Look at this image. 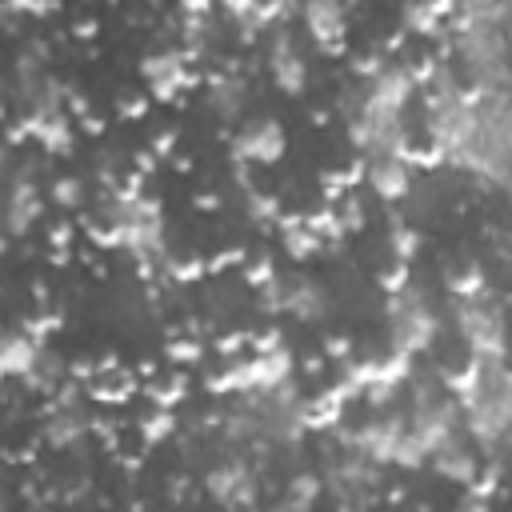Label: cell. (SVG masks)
<instances>
[{"instance_id":"2","label":"cell","mask_w":512,"mask_h":512,"mask_svg":"<svg viewBox=\"0 0 512 512\" xmlns=\"http://www.w3.org/2000/svg\"><path fill=\"white\" fill-rule=\"evenodd\" d=\"M456 328L468 340L476 356H504V312L500 304L480 300H456Z\"/></svg>"},{"instance_id":"39","label":"cell","mask_w":512,"mask_h":512,"mask_svg":"<svg viewBox=\"0 0 512 512\" xmlns=\"http://www.w3.org/2000/svg\"><path fill=\"white\" fill-rule=\"evenodd\" d=\"M68 240H72V228H68V224H56V228H52V248L60 252V248H68Z\"/></svg>"},{"instance_id":"1","label":"cell","mask_w":512,"mask_h":512,"mask_svg":"<svg viewBox=\"0 0 512 512\" xmlns=\"http://www.w3.org/2000/svg\"><path fill=\"white\" fill-rule=\"evenodd\" d=\"M388 320H392V348L396 352H408V356H416V352H424L432 340H436V312L428 308V300H424V292L408 280L400 292H392V300H388Z\"/></svg>"},{"instance_id":"8","label":"cell","mask_w":512,"mask_h":512,"mask_svg":"<svg viewBox=\"0 0 512 512\" xmlns=\"http://www.w3.org/2000/svg\"><path fill=\"white\" fill-rule=\"evenodd\" d=\"M280 312H288L304 324H316L328 312V296L312 276H292L288 284H280Z\"/></svg>"},{"instance_id":"6","label":"cell","mask_w":512,"mask_h":512,"mask_svg":"<svg viewBox=\"0 0 512 512\" xmlns=\"http://www.w3.org/2000/svg\"><path fill=\"white\" fill-rule=\"evenodd\" d=\"M268 72H272V84L284 92V96H300L308 88V64L304 56L296 52L292 36L284 28L272 32V52H268Z\"/></svg>"},{"instance_id":"31","label":"cell","mask_w":512,"mask_h":512,"mask_svg":"<svg viewBox=\"0 0 512 512\" xmlns=\"http://www.w3.org/2000/svg\"><path fill=\"white\" fill-rule=\"evenodd\" d=\"M200 356H204L200 340H172V344H168V360H172V364H196Z\"/></svg>"},{"instance_id":"32","label":"cell","mask_w":512,"mask_h":512,"mask_svg":"<svg viewBox=\"0 0 512 512\" xmlns=\"http://www.w3.org/2000/svg\"><path fill=\"white\" fill-rule=\"evenodd\" d=\"M168 272L184 284V280H196V276H204L208 272V260H176V256H168Z\"/></svg>"},{"instance_id":"3","label":"cell","mask_w":512,"mask_h":512,"mask_svg":"<svg viewBox=\"0 0 512 512\" xmlns=\"http://www.w3.org/2000/svg\"><path fill=\"white\" fill-rule=\"evenodd\" d=\"M284 148H288V136L280 120H248L232 140V156L240 164H276Z\"/></svg>"},{"instance_id":"34","label":"cell","mask_w":512,"mask_h":512,"mask_svg":"<svg viewBox=\"0 0 512 512\" xmlns=\"http://www.w3.org/2000/svg\"><path fill=\"white\" fill-rule=\"evenodd\" d=\"M408 284V264H396V268H388V272H380V288L392 296V292H400Z\"/></svg>"},{"instance_id":"10","label":"cell","mask_w":512,"mask_h":512,"mask_svg":"<svg viewBox=\"0 0 512 512\" xmlns=\"http://www.w3.org/2000/svg\"><path fill=\"white\" fill-rule=\"evenodd\" d=\"M20 128H24V136L40 140L48 152H68L72 148V120L64 116V108H40L36 104V112L24 116Z\"/></svg>"},{"instance_id":"43","label":"cell","mask_w":512,"mask_h":512,"mask_svg":"<svg viewBox=\"0 0 512 512\" xmlns=\"http://www.w3.org/2000/svg\"><path fill=\"white\" fill-rule=\"evenodd\" d=\"M196 204H200V208H216V204H220V200H216V196H208V192H204V196H196Z\"/></svg>"},{"instance_id":"29","label":"cell","mask_w":512,"mask_h":512,"mask_svg":"<svg viewBox=\"0 0 512 512\" xmlns=\"http://www.w3.org/2000/svg\"><path fill=\"white\" fill-rule=\"evenodd\" d=\"M148 396H152V404H160V408H176V404L184 400V376H172L168 384L148 388Z\"/></svg>"},{"instance_id":"27","label":"cell","mask_w":512,"mask_h":512,"mask_svg":"<svg viewBox=\"0 0 512 512\" xmlns=\"http://www.w3.org/2000/svg\"><path fill=\"white\" fill-rule=\"evenodd\" d=\"M52 200L60 208H76L84 200V184L76 176H60V180H52Z\"/></svg>"},{"instance_id":"33","label":"cell","mask_w":512,"mask_h":512,"mask_svg":"<svg viewBox=\"0 0 512 512\" xmlns=\"http://www.w3.org/2000/svg\"><path fill=\"white\" fill-rule=\"evenodd\" d=\"M244 280H248L252 288H260V284L276 280V268H272V260H268V256H260V260H248V264H244Z\"/></svg>"},{"instance_id":"24","label":"cell","mask_w":512,"mask_h":512,"mask_svg":"<svg viewBox=\"0 0 512 512\" xmlns=\"http://www.w3.org/2000/svg\"><path fill=\"white\" fill-rule=\"evenodd\" d=\"M392 252L400 264H412V256L420 252V232L404 220H392Z\"/></svg>"},{"instance_id":"36","label":"cell","mask_w":512,"mask_h":512,"mask_svg":"<svg viewBox=\"0 0 512 512\" xmlns=\"http://www.w3.org/2000/svg\"><path fill=\"white\" fill-rule=\"evenodd\" d=\"M228 264H244V248H228V252H216V260H208V272H220Z\"/></svg>"},{"instance_id":"5","label":"cell","mask_w":512,"mask_h":512,"mask_svg":"<svg viewBox=\"0 0 512 512\" xmlns=\"http://www.w3.org/2000/svg\"><path fill=\"white\" fill-rule=\"evenodd\" d=\"M204 492L216 500V504H228V508H248L256 504V472L240 460L232 464H220L204 476Z\"/></svg>"},{"instance_id":"30","label":"cell","mask_w":512,"mask_h":512,"mask_svg":"<svg viewBox=\"0 0 512 512\" xmlns=\"http://www.w3.org/2000/svg\"><path fill=\"white\" fill-rule=\"evenodd\" d=\"M4 8L12 16H52L60 8V0H4Z\"/></svg>"},{"instance_id":"28","label":"cell","mask_w":512,"mask_h":512,"mask_svg":"<svg viewBox=\"0 0 512 512\" xmlns=\"http://www.w3.org/2000/svg\"><path fill=\"white\" fill-rule=\"evenodd\" d=\"M304 220H308V228H312L320 240H340V236H344V228H340V220H336V208L312 212V216H304Z\"/></svg>"},{"instance_id":"14","label":"cell","mask_w":512,"mask_h":512,"mask_svg":"<svg viewBox=\"0 0 512 512\" xmlns=\"http://www.w3.org/2000/svg\"><path fill=\"white\" fill-rule=\"evenodd\" d=\"M88 436V420H84V412L76 408V404H60L48 420H44V440L52 444V448H76L80 440Z\"/></svg>"},{"instance_id":"18","label":"cell","mask_w":512,"mask_h":512,"mask_svg":"<svg viewBox=\"0 0 512 512\" xmlns=\"http://www.w3.org/2000/svg\"><path fill=\"white\" fill-rule=\"evenodd\" d=\"M344 404H348V400H344L336 388L320 392L316 400H308V404H304V428H320V432L336 428V424L344 420Z\"/></svg>"},{"instance_id":"4","label":"cell","mask_w":512,"mask_h":512,"mask_svg":"<svg viewBox=\"0 0 512 512\" xmlns=\"http://www.w3.org/2000/svg\"><path fill=\"white\" fill-rule=\"evenodd\" d=\"M412 92H416V80H412L408 68H400V64H396V68H380V72L372 76V84L364 88L360 108H364V112H396V116H404Z\"/></svg>"},{"instance_id":"40","label":"cell","mask_w":512,"mask_h":512,"mask_svg":"<svg viewBox=\"0 0 512 512\" xmlns=\"http://www.w3.org/2000/svg\"><path fill=\"white\" fill-rule=\"evenodd\" d=\"M180 8H184V12H196V16H208L212 4H208V0H180Z\"/></svg>"},{"instance_id":"45","label":"cell","mask_w":512,"mask_h":512,"mask_svg":"<svg viewBox=\"0 0 512 512\" xmlns=\"http://www.w3.org/2000/svg\"><path fill=\"white\" fill-rule=\"evenodd\" d=\"M0 156H4V152H0Z\"/></svg>"},{"instance_id":"37","label":"cell","mask_w":512,"mask_h":512,"mask_svg":"<svg viewBox=\"0 0 512 512\" xmlns=\"http://www.w3.org/2000/svg\"><path fill=\"white\" fill-rule=\"evenodd\" d=\"M324 348H328V356H332V360H340V364H344V360H348V352H352V340H344V336H332Z\"/></svg>"},{"instance_id":"23","label":"cell","mask_w":512,"mask_h":512,"mask_svg":"<svg viewBox=\"0 0 512 512\" xmlns=\"http://www.w3.org/2000/svg\"><path fill=\"white\" fill-rule=\"evenodd\" d=\"M484 288H488V280H484V272H480L476 264L464 268V272H456V276H448V292H452L456 300H480Z\"/></svg>"},{"instance_id":"44","label":"cell","mask_w":512,"mask_h":512,"mask_svg":"<svg viewBox=\"0 0 512 512\" xmlns=\"http://www.w3.org/2000/svg\"><path fill=\"white\" fill-rule=\"evenodd\" d=\"M0 224H4V220H0Z\"/></svg>"},{"instance_id":"16","label":"cell","mask_w":512,"mask_h":512,"mask_svg":"<svg viewBox=\"0 0 512 512\" xmlns=\"http://www.w3.org/2000/svg\"><path fill=\"white\" fill-rule=\"evenodd\" d=\"M244 80L240 76H212L208 80V104H212V112L220 116V120H236L240 112H244Z\"/></svg>"},{"instance_id":"21","label":"cell","mask_w":512,"mask_h":512,"mask_svg":"<svg viewBox=\"0 0 512 512\" xmlns=\"http://www.w3.org/2000/svg\"><path fill=\"white\" fill-rule=\"evenodd\" d=\"M172 428H176V412H172V408H160V404H156L148 416H140V440H144L148 448H156L160 440H168Z\"/></svg>"},{"instance_id":"35","label":"cell","mask_w":512,"mask_h":512,"mask_svg":"<svg viewBox=\"0 0 512 512\" xmlns=\"http://www.w3.org/2000/svg\"><path fill=\"white\" fill-rule=\"evenodd\" d=\"M148 112V96H132V100H120V116L124 120H140Z\"/></svg>"},{"instance_id":"15","label":"cell","mask_w":512,"mask_h":512,"mask_svg":"<svg viewBox=\"0 0 512 512\" xmlns=\"http://www.w3.org/2000/svg\"><path fill=\"white\" fill-rule=\"evenodd\" d=\"M276 220H280V240H284L292 260H312V256L324 252V240L308 228L304 216H276Z\"/></svg>"},{"instance_id":"12","label":"cell","mask_w":512,"mask_h":512,"mask_svg":"<svg viewBox=\"0 0 512 512\" xmlns=\"http://www.w3.org/2000/svg\"><path fill=\"white\" fill-rule=\"evenodd\" d=\"M292 368H296V360H292V348H288L284 340L272 344V348H264V352H256V356L248 360L252 392H272V388H280V384L292 376Z\"/></svg>"},{"instance_id":"41","label":"cell","mask_w":512,"mask_h":512,"mask_svg":"<svg viewBox=\"0 0 512 512\" xmlns=\"http://www.w3.org/2000/svg\"><path fill=\"white\" fill-rule=\"evenodd\" d=\"M96 32H100V28H96V20H80V24H76V36H80V40H92Z\"/></svg>"},{"instance_id":"17","label":"cell","mask_w":512,"mask_h":512,"mask_svg":"<svg viewBox=\"0 0 512 512\" xmlns=\"http://www.w3.org/2000/svg\"><path fill=\"white\" fill-rule=\"evenodd\" d=\"M428 460H432V468H436L440 476H448V480H456V484H472V480H476V456H472L460 440L444 444V448L432 452Z\"/></svg>"},{"instance_id":"19","label":"cell","mask_w":512,"mask_h":512,"mask_svg":"<svg viewBox=\"0 0 512 512\" xmlns=\"http://www.w3.org/2000/svg\"><path fill=\"white\" fill-rule=\"evenodd\" d=\"M188 52H156V56H144V64H140V76L148 80V84H156V80H168V76H184L188 72Z\"/></svg>"},{"instance_id":"26","label":"cell","mask_w":512,"mask_h":512,"mask_svg":"<svg viewBox=\"0 0 512 512\" xmlns=\"http://www.w3.org/2000/svg\"><path fill=\"white\" fill-rule=\"evenodd\" d=\"M336 220H340L344 232H360L364 228V204H360V196L344 192L340 196V208H336Z\"/></svg>"},{"instance_id":"38","label":"cell","mask_w":512,"mask_h":512,"mask_svg":"<svg viewBox=\"0 0 512 512\" xmlns=\"http://www.w3.org/2000/svg\"><path fill=\"white\" fill-rule=\"evenodd\" d=\"M172 144H176V132L156 136V140H152V156H168V152H172Z\"/></svg>"},{"instance_id":"9","label":"cell","mask_w":512,"mask_h":512,"mask_svg":"<svg viewBox=\"0 0 512 512\" xmlns=\"http://www.w3.org/2000/svg\"><path fill=\"white\" fill-rule=\"evenodd\" d=\"M364 176L380 200H404L412 192V164L404 156H372L364 164Z\"/></svg>"},{"instance_id":"7","label":"cell","mask_w":512,"mask_h":512,"mask_svg":"<svg viewBox=\"0 0 512 512\" xmlns=\"http://www.w3.org/2000/svg\"><path fill=\"white\" fill-rule=\"evenodd\" d=\"M40 212H44V200H40V188H36V180H28V176H20L16 184H12V192H8V200H4V232L8 236H24V232H32V224L40 220Z\"/></svg>"},{"instance_id":"25","label":"cell","mask_w":512,"mask_h":512,"mask_svg":"<svg viewBox=\"0 0 512 512\" xmlns=\"http://www.w3.org/2000/svg\"><path fill=\"white\" fill-rule=\"evenodd\" d=\"M244 204H248V216H256V224H268V220H276V216H280V204H276V196H268V192L248 188Z\"/></svg>"},{"instance_id":"13","label":"cell","mask_w":512,"mask_h":512,"mask_svg":"<svg viewBox=\"0 0 512 512\" xmlns=\"http://www.w3.org/2000/svg\"><path fill=\"white\" fill-rule=\"evenodd\" d=\"M44 344L28 332H0V380L8 376H24L36 360H40Z\"/></svg>"},{"instance_id":"20","label":"cell","mask_w":512,"mask_h":512,"mask_svg":"<svg viewBox=\"0 0 512 512\" xmlns=\"http://www.w3.org/2000/svg\"><path fill=\"white\" fill-rule=\"evenodd\" d=\"M320 492H324L320 476H312V472H300V476H292V480H288V492H284L280 508H312V504L320 500Z\"/></svg>"},{"instance_id":"42","label":"cell","mask_w":512,"mask_h":512,"mask_svg":"<svg viewBox=\"0 0 512 512\" xmlns=\"http://www.w3.org/2000/svg\"><path fill=\"white\" fill-rule=\"evenodd\" d=\"M84 132H92V136H100V132H104V124H100V120H92V116H84Z\"/></svg>"},{"instance_id":"11","label":"cell","mask_w":512,"mask_h":512,"mask_svg":"<svg viewBox=\"0 0 512 512\" xmlns=\"http://www.w3.org/2000/svg\"><path fill=\"white\" fill-rule=\"evenodd\" d=\"M300 16L316 44H324L328 52L340 48V40H344V4L340 0H304Z\"/></svg>"},{"instance_id":"22","label":"cell","mask_w":512,"mask_h":512,"mask_svg":"<svg viewBox=\"0 0 512 512\" xmlns=\"http://www.w3.org/2000/svg\"><path fill=\"white\" fill-rule=\"evenodd\" d=\"M388 464H396V468H408V472H416V468H424L428 464V456H424V448H420V440L404 428L400 436H396V444H392V456H388Z\"/></svg>"}]
</instances>
